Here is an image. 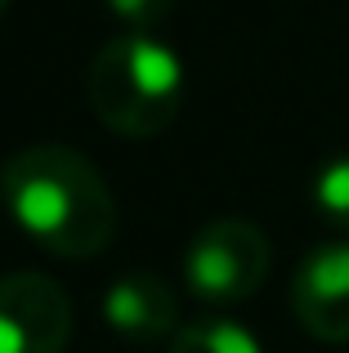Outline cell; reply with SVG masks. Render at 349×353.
Returning a JSON list of instances; mask_svg holds the SVG:
<instances>
[{
	"mask_svg": "<svg viewBox=\"0 0 349 353\" xmlns=\"http://www.w3.org/2000/svg\"><path fill=\"white\" fill-rule=\"evenodd\" d=\"M0 206L32 246L59 259L103 255L117 233V197L86 152L32 143L0 165Z\"/></svg>",
	"mask_w": 349,
	"mask_h": 353,
	"instance_id": "obj_1",
	"label": "cell"
},
{
	"mask_svg": "<svg viewBox=\"0 0 349 353\" xmlns=\"http://www.w3.org/2000/svg\"><path fill=\"white\" fill-rule=\"evenodd\" d=\"M94 117L126 139H157L179 117L188 68L161 32H117L86 72Z\"/></svg>",
	"mask_w": 349,
	"mask_h": 353,
	"instance_id": "obj_2",
	"label": "cell"
},
{
	"mask_svg": "<svg viewBox=\"0 0 349 353\" xmlns=\"http://www.w3.org/2000/svg\"><path fill=\"white\" fill-rule=\"evenodd\" d=\"M273 264V246L264 228L251 219H215V224L197 228L192 241L183 246V282L210 309H228V304L251 300L264 286Z\"/></svg>",
	"mask_w": 349,
	"mask_h": 353,
	"instance_id": "obj_3",
	"label": "cell"
},
{
	"mask_svg": "<svg viewBox=\"0 0 349 353\" xmlns=\"http://www.w3.org/2000/svg\"><path fill=\"white\" fill-rule=\"evenodd\" d=\"M72 336V300L45 273L0 277V353H63Z\"/></svg>",
	"mask_w": 349,
	"mask_h": 353,
	"instance_id": "obj_4",
	"label": "cell"
},
{
	"mask_svg": "<svg viewBox=\"0 0 349 353\" xmlns=\"http://www.w3.org/2000/svg\"><path fill=\"white\" fill-rule=\"evenodd\" d=\"M291 313L323 345H349V237L323 241L291 277Z\"/></svg>",
	"mask_w": 349,
	"mask_h": 353,
	"instance_id": "obj_5",
	"label": "cell"
},
{
	"mask_svg": "<svg viewBox=\"0 0 349 353\" xmlns=\"http://www.w3.org/2000/svg\"><path fill=\"white\" fill-rule=\"evenodd\" d=\"M99 318L126 345H157V340H174V331H179V300L166 277L130 268L103 291Z\"/></svg>",
	"mask_w": 349,
	"mask_h": 353,
	"instance_id": "obj_6",
	"label": "cell"
},
{
	"mask_svg": "<svg viewBox=\"0 0 349 353\" xmlns=\"http://www.w3.org/2000/svg\"><path fill=\"white\" fill-rule=\"evenodd\" d=\"M170 353H264L260 336L228 313H206L174 331Z\"/></svg>",
	"mask_w": 349,
	"mask_h": 353,
	"instance_id": "obj_7",
	"label": "cell"
},
{
	"mask_svg": "<svg viewBox=\"0 0 349 353\" xmlns=\"http://www.w3.org/2000/svg\"><path fill=\"white\" fill-rule=\"evenodd\" d=\"M309 201L332 228L349 233V157H332L309 179Z\"/></svg>",
	"mask_w": 349,
	"mask_h": 353,
	"instance_id": "obj_8",
	"label": "cell"
},
{
	"mask_svg": "<svg viewBox=\"0 0 349 353\" xmlns=\"http://www.w3.org/2000/svg\"><path fill=\"white\" fill-rule=\"evenodd\" d=\"M103 9L126 27V32H157L170 18L174 0H103Z\"/></svg>",
	"mask_w": 349,
	"mask_h": 353,
	"instance_id": "obj_9",
	"label": "cell"
},
{
	"mask_svg": "<svg viewBox=\"0 0 349 353\" xmlns=\"http://www.w3.org/2000/svg\"><path fill=\"white\" fill-rule=\"evenodd\" d=\"M5 9H9V0H0V14H5Z\"/></svg>",
	"mask_w": 349,
	"mask_h": 353,
	"instance_id": "obj_10",
	"label": "cell"
}]
</instances>
